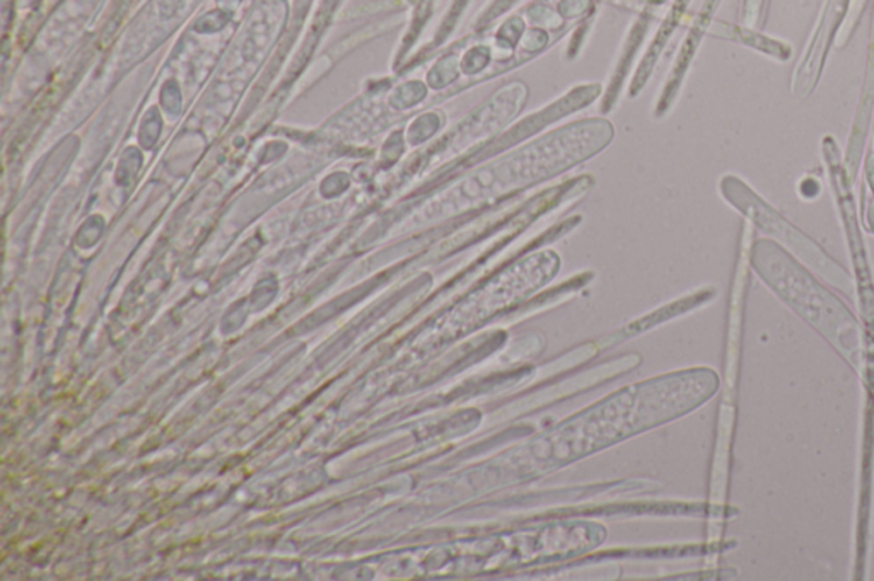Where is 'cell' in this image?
<instances>
[{"label":"cell","mask_w":874,"mask_h":581,"mask_svg":"<svg viewBox=\"0 0 874 581\" xmlns=\"http://www.w3.org/2000/svg\"><path fill=\"white\" fill-rule=\"evenodd\" d=\"M753 267L768 287L796 312L812 322L816 330L827 334L831 343L847 345L851 350L843 334L854 338V318L831 292L822 287L815 276L801 267L800 261H796L773 240L762 239L753 248Z\"/></svg>","instance_id":"obj_1"},{"label":"cell","mask_w":874,"mask_h":581,"mask_svg":"<svg viewBox=\"0 0 874 581\" xmlns=\"http://www.w3.org/2000/svg\"><path fill=\"white\" fill-rule=\"evenodd\" d=\"M726 185L731 186L732 201L740 207L746 215L755 222L762 231L770 236L777 237L784 246H788L794 255L800 256L801 260L806 261L810 267L820 271L824 279L835 283L842 290H849L851 282L847 279L846 271L831 260L830 256L820 248L818 244L813 243L810 237L804 236L800 228L789 224L780 213L762 200L750 186L744 185L740 177H726Z\"/></svg>","instance_id":"obj_2"},{"label":"cell","mask_w":874,"mask_h":581,"mask_svg":"<svg viewBox=\"0 0 874 581\" xmlns=\"http://www.w3.org/2000/svg\"><path fill=\"white\" fill-rule=\"evenodd\" d=\"M864 180H866V188L873 195V201L870 203L871 213L867 215V224L871 225V231L874 232V147L867 152L864 159Z\"/></svg>","instance_id":"obj_3"},{"label":"cell","mask_w":874,"mask_h":581,"mask_svg":"<svg viewBox=\"0 0 874 581\" xmlns=\"http://www.w3.org/2000/svg\"><path fill=\"white\" fill-rule=\"evenodd\" d=\"M803 185L806 186V188L800 189V191L804 198H810V197L815 198L816 195H818L820 193L818 181L813 180V177H806V180H803Z\"/></svg>","instance_id":"obj_4"}]
</instances>
